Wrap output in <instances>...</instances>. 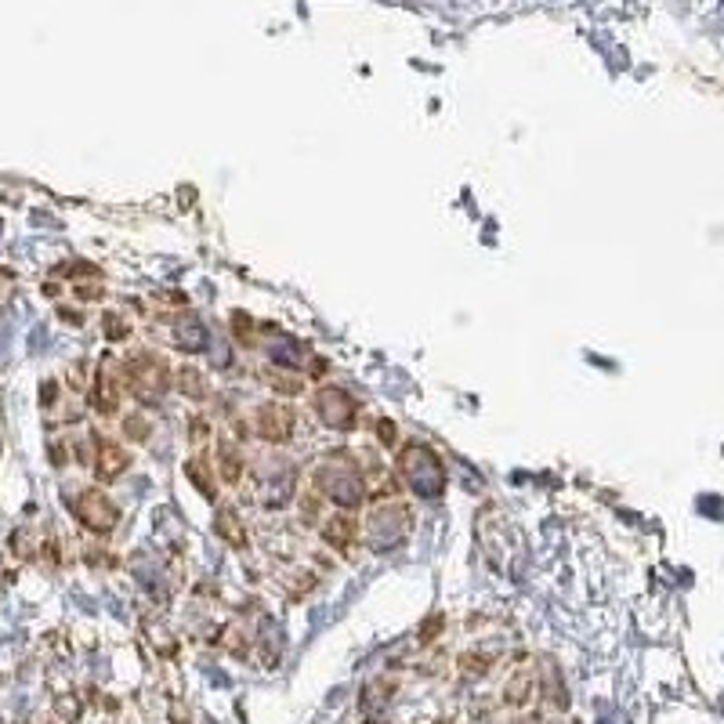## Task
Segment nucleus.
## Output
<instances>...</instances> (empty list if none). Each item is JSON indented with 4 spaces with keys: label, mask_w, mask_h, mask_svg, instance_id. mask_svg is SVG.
Wrapping results in <instances>:
<instances>
[{
    "label": "nucleus",
    "mask_w": 724,
    "mask_h": 724,
    "mask_svg": "<svg viewBox=\"0 0 724 724\" xmlns=\"http://www.w3.org/2000/svg\"><path fill=\"white\" fill-rule=\"evenodd\" d=\"M399 475L420 500H439L442 489H446V467H442L439 453L424 446V442H410V446L402 449Z\"/></svg>",
    "instance_id": "nucleus-1"
},
{
    "label": "nucleus",
    "mask_w": 724,
    "mask_h": 724,
    "mask_svg": "<svg viewBox=\"0 0 724 724\" xmlns=\"http://www.w3.org/2000/svg\"><path fill=\"white\" fill-rule=\"evenodd\" d=\"M413 533V511L410 504H381L373 511V518L366 522V543L370 551H395L410 540Z\"/></svg>",
    "instance_id": "nucleus-2"
},
{
    "label": "nucleus",
    "mask_w": 724,
    "mask_h": 724,
    "mask_svg": "<svg viewBox=\"0 0 724 724\" xmlns=\"http://www.w3.org/2000/svg\"><path fill=\"white\" fill-rule=\"evenodd\" d=\"M315 486H319V493L330 496L337 507H344V511L370 500V493H366V482H362L359 471H355V467H337L334 460L315 471Z\"/></svg>",
    "instance_id": "nucleus-3"
},
{
    "label": "nucleus",
    "mask_w": 724,
    "mask_h": 724,
    "mask_svg": "<svg viewBox=\"0 0 724 724\" xmlns=\"http://www.w3.org/2000/svg\"><path fill=\"white\" fill-rule=\"evenodd\" d=\"M124 377L138 399L156 402L160 399V391L167 388V362L156 359V355H149V352H138L124 362Z\"/></svg>",
    "instance_id": "nucleus-4"
},
{
    "label": "nucleus",
    "mask_w": 724,
    "mask_h": 724,
    "mask_svg": "<svg viewBox=\"0 0 724 724\" xmlns=\"http://www.w3.org/2000/svg\"><path fill=\"white\" fill-rule=\"evenodd\" d=\"M73 515L80 518V525H84L87 533H98V536H109L116 529V522H120L116 504L105 493H98V489H84V493L73 500Z\"/></svg>",
    "instance_id": "nucleus-5"
},
{
    "label": "nucleus",
    "mask_w": 724,
    "mask_h": 724,
    "mask_svg": "<svg viewBox=\"0 0 724 724\" xmlns=\"http://www.w3.org/2000/svg\"><path fill=\"white\" fill-rule=\"evenodd\" d=\"M315 413L323 420L326 428L334 431H352L355 420H359V406L344 388H334V384H323L315 391Z\"/></svg>",
    "instance_id": "nucleus-6"
},
{
    "label": "nucleus",
    "mask_w": 724,
    "mask_h": 724,
    "mask_svg": "<svg viewBox=\"0 0 724 724\" xmlns=\"http://www.w3.org/2000/svg\"><path fill=\"white\" fill-rule=\"evenodd\" d=\"M254 431H258L265 442H272V446H283V442H290V435H294V410L283 406V402H265L258 410V417H254Z\"/></svg>",
    "instance_id": "nucleus-7"
},
{
    "label": "nucleus",
    "mask_w": 724,
    "mask_h": 724,
    "mask_svg": "<svg viewBox=\"0 0 724 724\" xmlns=\"http://www.w3.org/2000/svg\"><path fill=\"white\" fill-rule=\"evenodd\" d=\"M127 464H131V457L124 453V446H116L113 439H95V460H91V467H95L98 482H116V478L127 471Z\"/></svg>",
    "instance_id": "nucleus-8"
},
{
    "label": "nucleus",
    "mask_w": 724,
    "mask_h": 724,
    "mask_svg": "<svg viewBox=\"0 0 724 724\" xmlns=\"http://www.w3.org/2000/svg\"><path fill=\"white\" fill-rule=\"evenodd\" d=\"M120 384L109 377V373H98L95 384H91V410L102 413V417H116L120 413Z\"/></svg>",
    "instance_id": "nucleus-9"
},
{
    "label": "nucleus",
    "mask_w": 724,
    "mask_h": 724,
    "mask_svg": "<svg viewBox=\"0 0 724 724\" xmlns=\"http://www.w3.org/2000/svg\"><path fill=\"white\" fill-rule=\"evenodd\" d=\"M171 337H174V344H178L181 352H203L210 344V334H207V326L200 323V319H178L174 323V330H171Z\"/></svg>",
    "instance_id": "nucleus-10"
},
{
    "label": "nucleus",
    "mask_w": 724,
    "mask_h": 724,
    "mask_svg": "<svg viewBox=\"0 0 724 724\" xmlns=\"http://www.w3.org/2000/svg\"><path fill=\"white\" fill-rule=\"evenodd\" d=\"M355 529H359V525L348 515H334L323 522V540L330 543V547H337V551H348L355 543Z\"/></svg>",
    "instance_id": "nucleus-11"
},
{
    "label": "nucleus",
    "mask_w": 724,
    "mask_h": 724,
    "mask_svg": "<svg viewBox=\"0 0 724 724\" xmlns=\"http://www.w3.org/2000/svg\"><path fill=\"white\" fill-rule=\"evenodd\" d=\"M214 533L229 543V547H236V551H243V547H247V529H243V522H239L236 511H229V507L214 515Z\"/></svg>",
    "instance_id": "nucleus-12"
},
{
    "label": "nucleus",
    "mask_w": 724,
    "mask_h": 724,
    "mask_svg": "<svg viewBox=\"0 0 724 724\" xmlns=\"http://www.w3.org/2000/svg\"><path fill=\"white\" fill-rule=\"evenodd\" d=\"M218 475L229 486H239V478H243V457H239V449L229 439L218 442Z\"/></svg>",
    "instance_id": "nucleus-13"
},
{
    "label": "nucleus",
    "mask_w": 724,
    "mask_h": 724,
    "mask_svg": "<svg viewBox=\"0 0 724 724\" xmlns=\"http://www.w3.org/2000/svg\"><path fill=\"white\" fill-rule=\"evenodd\" d=\"M174 388L185 395V399L192 402H203L207 399V384H203V373L196 370V366H181L178 373H174Z\"/></svg>",
    "instance_id": "nucleus-14"
},
{
    "label": "nucleus",
    "mask_w": 724,
    "mask_h": 724,
    "mask_svg": "<svg viewBox=\"0 0 724 724\" xmlns=\"http://www.w3.org/2000/svg\"><path fill=\"white\" fill-rule=\"evenodd\" d=\"M185 478H189L207 500H218V486H214V478L207 475V464H203V460H189V464H185Z\"/></svg>",
    "instance_id": "nucleus-15"
},
{
    "label": "nucleus",
    "mask_w": 724,
    "mask_h": 724,
    "mask_svg": "<svg viewBox=\"0 0 724 724\" xmlns=\"http://www.w3.org/2000/svg\"><path fill=\"white\" fill-rule=\"evenodd\" d=\"M507 703L511 706H522V703H529V696H533V674L529 670H518L511 681H507Z\"/></svg>",
    "instance_id": "nucleus-16"
},
{
    "label": "nucleus",
    "mask_w": 724,
    "mask_h": 724,
    "mask_svg": "<svg viewBox=\"0 0 724 724\" xmlns=\"http://www.w3.org/2000/svg\"><path fill=\"white\" fill-rule=\"evenodd\" d=\"M102 326H105V337H109V341H124V337L131 334V326H127V319L120 312H105Z\"/></svg>",
    "instance_id": "nucleus-17"
},
{
    "label": "nucleus",
    "mask_w": 724,
    "mask_h": 724,
    "mask_svg": "<svg viewBox=\"0 0 724 724\" xmlns=\"http://www.w3.org/2000/svg\"><path fill=\"white\" fill-rule=\"evenodd\" d=\"M149 431H153V428H149V420H145L142 413H131V417L124 420V435L131 442H145V439H149Z\"/></svg>",
    "instance_id": "nucleus-18"
},
{
    "label": "nucleus",
    "mask_w": 724,
    "mask_h": 724,
    "mask_svg": "<svg viewBox=\"0 0 724 724\" xmlns=\"http://www.w3.org/2000/svg\"><path fill=\"white\" fill-rule=\"evenodd\" d=\"M232 334L239 337V341L247 344H254L258 341V334H254V326H250V315H243V312H232Z\"/></svg>",
    "instance_id": "nucleus-19"
},
{
    "label": "nucleus",
    "mask_w": 724,
    "mask_h": 724,
    "mask_svg": "<svg viewBox=\"0 0 724 724\" xmlns=\"http://www.w3.org/2000/svg\"><path fill=\"white\" fill-rule=\"evenodd\" d=\"M460 667L467 670V677H482V670L489 667V659L486 656H464V663Z\"/></svg>",
    "instance_id": "nucleus-20"
},
{
    "label": "nucleus",
    "mask_w": 724,
    "mask_h": 724,
    "mask_svg": "<svg viewBox=\"0 0 724 724\" xmlns=\"http://www.w3.org/2000/svg\"><path fill=\"white\" fill-rule=\"evenodd\" d=\"M377 435H381V446H395V435H399V431H395V420H377Z\"/></svg>",
    "instance_id": "nucleus-21"
},
{
    "label": "nucleus",
    "mask_w": 724,
    "mask_h": 724,
    "mask_svg": "<svg viewBox=\"0 0 724 724\" xmlns=\"http://www.w3.org/2000/svg\"><path fill=\"white\" fill-rule=\"evenodd\" d=\"M207 435H210L207 420H192V424H189V439L196 442V446H203V442H207Z\"/></svg>",
    "instance_id": "nucleus-22"
},
{
    "label": "nucleus",
    "mask_w": 724,
    "mask_h": 724,
    "mask_svg": "<svg viewBox=\"0 0 724 724\" xmlns=\"http://www.w3.org/2000/svg\"><path fill=\"white\" fill-rule=\"evenodd\" d=\"M439 627H442V616H431V620L424 623V630H420V641H431Z\"/></svg>",
    "instance_id": "nucleus-23"
},
{
    "label": "nucleus",
    "mask_w": 724,
    "mask_h": 724,
    "mask_svg": "<svg viewBox=\"0 0 724 724\" xmlns=\"http://www.w3.org/2000/svg\"><path fill=\"white\" fill-rule=\"evenodd\" d=\"M11 286H15V276H11L8 268H0V297H8Z\"/></svg>",
    "instance_id": "nucleus-24"
},
{
    "label": "nucleus",
    "mask_w": 724,
    "mask_h": 724,
    "mask_svg": "<svg viewBox=\"0 0 724 724\" xmlns=\"http://www.w3.org/2000/svg\"><path fill=\"white\" fill-rule=\"evenodd\" d=\"M77 294H80V301H98L102 290H98V286H77Z\"/></svg>",
    "instance_id": "nucleus-25"
},
{
    "label": "nucleus",
    "mask_w": 724,
    "mask_h": 724,
    "mask_svg": "<svg viewBox=\"0 0 724 724\" xmlns=\"http://www.w3.org/2000/svg\"><path fill=\"white\" fill-rule=\"evenodd\" d=\"M51 460H55V464H66V460H69V453H66V446H62V442H51Z\"/></svg>",
    "instance_id": "nucleus-26"
}]
</instances>
